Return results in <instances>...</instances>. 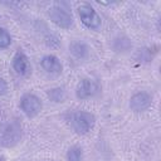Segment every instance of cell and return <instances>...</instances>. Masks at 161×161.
I'll return each mask as SVG.
<instances>
[{"instance_id":"cell-1","label":"cell","mask_w":161,"mask_h":161,"mask_svg":"<svg viewBox=\"0 0 161 161\" xmlns=\"http://www.w3.org/2000/svg\"><path fill=\"white\" fill-rule=\"evenodd\" d=\"M69 125L78 135L88 133L96 125V117L88 111H73L69 114Z\"/></svg>"},{"instance_id":"cell-2","label":"cell","mask_w":161,"mask_h":161,"mask_svg":"<svg viewBox=\"0 0 161 161\" xmlns=\"http://www.w3.org/2000/svg\"><path fill=\"white\" fill-rule=\"evenodd\" d=\"M77 13H78V16L80 19V23L86 28H88L91 30H97V29L101 28L102 19H101L99 14L96 11V9L91 4L83 3V4L78 5Z\"/></svg>"},{"instance_id":"cell-3","label":"cell","mask_w":161,"mask_h":161,"mask_svg":"<svg viewBox=\"0 0 161 161\" xmlns=\"http://www.w3.org/2000/svg\"><path fill=\"white\" fill-rule=\"evenodd\" d=\"M48 16L49 19L52 20V23H54L58 28H62V29H69L73 26V16L72 14L62 8V5H53L48 9Z\"/></svg>"},{"instance_id":"cell-4","label":"cell","mask_w":161,"mask_h":161,"mask_svg":"<svg viewBox=\"0 0 161 161\" xmlns=\"http://www.w3.org/2000/svg\"><path fill=\"white\" fill-rule=\"evenodd\" d=\"M20 109L23 111V113L29 117V118H34L36 117L43 108V103L40 101V98L34 94V93H25L21 96L20 102H19Z\"/></svg>"},{"instance_id":"cell-5","label":"cell","mask_w":161,"mask_h":161,"mask_svg":"<svg viewBox=\"0 0 161 161\" xmlns=\"http://www.w3.org/2000/svg\"><path fill=\"white\" fill-rule=\"evenodd\" d=\"M99 92V86L96 80L91 78H83L78 82L75 87V97L78 99H88L94 97Z\"/></svg>"},{"instance_id":"cell-6","label":"cell","mask_w":161,"mask_h":161,"mask_svg":"<svg viewBox=\"0 0 161 161\" xmlns=\"http://www.w3.org/2000/svg\"><path fill=\"white\" fill-rule=\"evenodd\" d=\"M152 104V97L147 92H137L130 98V108L133 112H143Z\"/></svg>"},{"instance_id":"cell-7","label":"cell","mask_w":161,"mask_h":161,"mask_svg":"<svg viewBox=\"0 0 161 161\" xmlns=\"http://www.w3.org/2000/svg\"><path fill=\"white\" fill-rule=\"evenodd\" d=\"M40 67L42 69L48 73V74H53V75H58L62 73L63 70V65L59 60L58 57L53 55V54H47L40 59Z\"/></svg>"},{"instance_id":"cell-8","label":"cell","mask_w":161,"mask_h":161,"mask_svg":"<svg viewBox=\"0 0 161 161\" xmlns=\"http://www.w3.org/2000/svg\"><path fill=\"white\" fill-rule=\"evenodd\" d=\"M13 69L15 70L16 74L19 75H26L30 70V64H29V59L26 57V54L21 50H18L14 57H13V62H11Z\"/></svg>"},{"instance_id":"cell-9","label":"cell","mask_w":161,"mask_h":161,"mask_svg":"<svg viewBox=\"0 0 161 161\" xmlns=\"http://www.w3.org/2000/svg\"><path fill=\"white\" fill-rule=\"evenodd\" d=\"M69 52L72 53L73 57H75L77 59H86L89 55V47L80 40H75L72 42L69 45Z\"/></svg>"},{"instance_id":"cell-10","label":"cell","mask_w":161,"mask_h":161,"mask_svg":"<svg viewBox=\"0 0 161 161\" xmlns=\"http://www.w3.org/2000/svg\"><path fill=\"white\" fill-rule=\"evenodd\" d=\"M47 94H48L49 99H50L52 102H55V103H62V102H64L65 98H67L65 91H64L63 88H59V87L49 89V91L47 92Z\"/></svg>"},{"instance_id":"cell-11","label":"cell","mask_w":161,"mask_h":161,"mask_svg":"<svg viewBox=\"0 0 161 161\" xmlns=\"http://www.w3.org/2000/svg\"><path fill=\"white\" fill-rule=\"evenodd\" d=\"M67 161H83V150L79 146H72L67 151Z\"/></svg>"},{"instance_id":"cell-12","label":"cell","mask_w":161,"mask_h":161,"mask_svg":"<svg viewBox=\"0 0 161 161\" xmlns=\"http://www.w3.org/2000/svg\"><path fill=\"white\" fill-rule=\"evenodd\" d=\"M11 44V35L5 28H0V49H6Z\"/></svg>"},{"instance_id":"cell-13","label":"cell","mask_w":161,"mask_h":161,"mask_svg":"<svg viewBox=\"0 0 161 161\" xmlns=\"http://www.w3.org/2000/svg\"><path fill=\"white\" fill-rule=\"evenodd\" d=\"M8 83H6V80L4 79V78H1L0 77V96H3V94H5L6 92H8Z\"/></svg>"}]
</instances>
